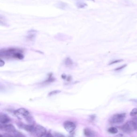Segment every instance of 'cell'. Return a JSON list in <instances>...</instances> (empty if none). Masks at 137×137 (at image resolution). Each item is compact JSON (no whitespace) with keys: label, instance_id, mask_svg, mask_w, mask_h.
<instances>
[{"label":"cell","instance_id":"cell-19","mask_svg":"<svg viewBox=\"0 0 137 137\" xmlns=\"http://www.w3.org/2000/svg\"><path fill=\"white\" fill-rule=\"evenodd\" d=\"M92 0V1H94V0Z\"/></svg>","mask_w":137,"mask_h":137},{"label":"cell","instance_id":"cell-9","mask_svg":"<svg viewBox=\"0 0 137 137\" xmlns=\"http://www.w3.org/2000/svg\"><path fill=\"white\" fill-rule=\"evenodd\" d=\"M84 134L86 136L91 137V136H94V133H93V132L89 129L87 128V129H84Z\"/></svg>","mask_w":137,"mask_h":137},{"label":"cell","instance_id":"cell-15","mask_svg":"<svg viewBox=\"0 0 137 137\" xmlns=\"http://www.w3.org/2000/svg\"><path fill=\"white\" fill-rule=\"evenodd\" d=\"M127 65H122V66H119L118 68H117L115 69V71H117V70H122V69H123L124 68L126 67V66H127Z\"/></svg>","mask_w":137,"mask_h":137},{"label":"cell","instance_id":"cell-1","mask_svg":"<svg viewBox=\"0 0 137 137\" xmlns=\"http://www.w3.org/2000/svg\"><path fill=\"white\" fill-rule=\"evenodd\" d=\"M23 51L18 48H10L1 49L0 56L4 58H15L22 60L24 58Z\"/></svg>","mask_w":137,"mask_h":137},{"label":"cell","instance_id":"cell-11","mask_svg":"<svg viewBox=\"0 0 137 137\" xmlns=\"http://www.w3.org/2000/svg\"><path fill=\"white\" fill-rule=\"evenodd\" d=\"M137 115V108H133L130 113V115L132 117L136 116Z\"/></svg>","mask_w":137,"mask_h":137},{"label":"cell","instance_id":"cell-18","mask_svg":"<svg viewBox=\"0 0 137 137\" xmlns=\"http://www.w3.org/2000/svg\"><path fill=\"white\" fill-rule=\"evenodd\" d=\"M4 62L3 60H0V67H2L4 65Z\"/></svg>","mask_w":137,"mask_h":137},{"label":"cell","instance_id":"cell-3","mask_svg":"<svg viewBox=\"0 0 137 137\" xmlns=\"http://www.w3.org/2000/svg\"><path fill=\"white\" fill-rule=\"evenodd\" d=\"M126 117L125 113H118L112 115L109 119L110 123L112 124H118L123 122Z\"/></svg>","mask_w":137,"mask_h":137},{"label":"cell","instance_id":"cell-17","mask_svg":"<svg viewBox=\"0 0 137 137\" xmlns=\"http://www.w3.org/2000/svg\"><path fill=\"white\" fill-rule=\"evenodd\" d=\"M86 5V4H85V3H78V7L79 8H83V7H84Z\"/></svg>","mask_w":137,"mask_h":137},{"label":"cell","instance_id":"cell-16","mask_svg":"<svg viewBox=\"0 0 137 137\" xmlns=\"http://www.w3.org/2000/svg\"><path fill=\"white\" fill-rule=\"evenodd\" d=\"M59 5L58 7H60L61 8H65L66 7V4H65V3H60L58 4Z\"/></svg>","mask_w":137,"mask_h":137},{"label":"cell","instance_id":"cell-13","mask_svg":"<svg viewBox=\"0 0 137 137\" xmlns=\"http://www.w3.org/2000/svg\"><path fill=\"white\" fill-rule=\"evenodd\" d=\"M72 64V62L70 58H67L65 60V64L67 66H70Z\"/></svg>","mask_w":137,"mask_h":137},{"label":"cell","instance_id":"cell-8","mask_svg":"<svg viewBox=\"0 0 137 137\" xmlns=\"http://www.w3.org/2000/svg\"><path fill=\"white\" fill-rule=\"evenodd\" d=\"M36 35V31H35L34 30H31L28 33L26 38H27V39L28 40L32 41L35 39Z\"/></svg>","mask_w":137,"mask_h":137},{"label":"cell","instance_id":"cell-14","mask_svg":"<svg viewBox=\"0 0 137 137\" xmlns=\"http://www.w3.org/2000/svg\"><path fill=\"white\" fill-rule=\"evenodd\" d=\"M122 61H123V60H114V61H113L110 63V64H109V65H113V64H115L116 63H119V62H122Z\"/></svg>","mask_w":137,"mask_h":137},{"label":"cell","instance_id":"cell-6","mask_svg":"<svg viewBox=\"0 0 137 137\" xmlns=\"http://www.w3.org/2000/svg\"><path fill=\"white\" fill-rule=\"evenodd\" d=\"M64 127L67 132L71 133L74 131L76 128L75 124L71 121H66L64 123Z\"/></svg>","mask_w":137,"mask_h":137},{"label":"cell","instance_id":"cell-5","mask_svg":"<svg viewBox=\"0 0 137 137\" xmlns=\"http://www.w3.org/2000/svg\"><path fill=\"white\" fill-rule=\"evenodd\" d=\"M33 134L40 137L46 136L47 134V130L45 127L40 125H36L35 126Z\"/></svg>","mask_w":137,"mask_h":137},{"label":"cell","instance_id":"cell-10","mask_svg":"<svg viewBox=\"0 0 137 137\" xmlns=\"http://www.w3.org/2000/svg\"><path fill=\"white\" fill-rule=\"evenodd\" d=\"M108 131L110 133L112 134H116L118 132V129L117 128L114 127H110L108 129Z\"/></svg>","mask_w":137,"mask_h":137},{"label":"cell","instance_id":"cell-7","mask_svg":"<svg viewBox=\"0 0 137 137\" xmlns=\"http://www.w3.org/2000/svg\"><path fill=\"white\" fill-rule=\"evenodd\" d=\"M11 121V119L8 116L4 113H1L0 115V124H5Z\"/></svg>","mask_w":137,"mask_h":137},{"label":"cell","instance_id":"cell-12","mask_svg":"<svg viewBox=\"0 0 137 137\" xmlns=\"http://www.w3.org/2000/svg\"><path fill=\"white\" fill-rule=\"evenodd\" d=\"M61 92V91L59 90H55V91H51L48 94V96H51L52 95H55L56 94L59 93L60 92Z\"/></svg>","mask_w":137,"mask_h":137},{"label":"cell","instance_id":"cell-4","mask_svg":"<svg viewBox=\"0 0 137 137\" xmlns=\"http://www.w3.org/2000/svg\"><path fill=\"white\" fill-rule=\"evenodd\" d=\"M122 129L125 133H130L136 130V126L132 119L128 121L122 127Z\"/></svg>","mask_w":137,"mask_h":137},{"label":"cell","instance_id":"cell-2","mask_svg":"<svg viewBox=\"0 0 137 137\" xmlns=\"http://www.w3.org/2000/svg\"><path fill=\"white\" fill-rule=\"evenodd\" d=\"M14 115L20 119H24L30 124L34 123V120L31 115L29 110L27 109L21 108L15 110L14 112Z\"/></svg>","mask_w":137,"mask_h":137}]
</instances>
